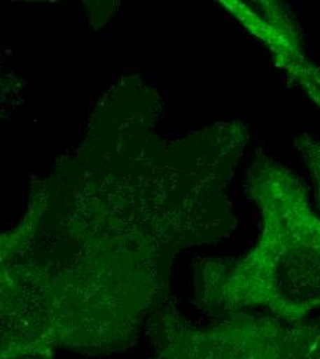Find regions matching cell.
Segmentation results:
<instances>
[{
    "label": "cell",
    "instance_id": "6da1fadb",
    "mask_svg": "<svg viewBox=\"0 0 320 359\" xmlns=\"http://www.w3.org/2000/svg\"><path fill=\"white\" fill-rule=\"evenodd\" d=\"M251 194L264 229L258 245L233 264L210 272L207 304L218 311L263 309L295 323L320 307V217L283 168L260 161Z\"/></svg>",
    "mask_w": 320,
    "mask_h": 359
},
{
    "label": "cell",
    "instance_id": "7a4b0ae2",
    "mask_svg": "<svg viewBox=\"0 0 320 359\" xmlns=\"http://www.w3.org/2000/svg\"><path fill=\"white\" fill-rule=\"evenodd\" d=\"M148 332L156 359H308L320 329L247 314L199 329L166 313Z\"/></svg>",
    "mask_w": 320,
    "mask_h": 359
},
{
    "label": "cell",
    "instance_id": "3957f363",
    "mask_svg": "<svg viewBox=\"0 0 320 359\" xmlns=\"http://www.w3.org/2000/svg\"><path fill=\"white\" fill-rule=\"evenodd\" d=\"M301 149L312 173V177L315 180L320 205V138L305 137L304 140H301Z\"/></svg>",
    "mask_w": 320,
    "mask_h": 359
},
{
    "label": "cell",
    "instance_id": "277c9868",
    "mask_svg": "<svg viewBox=\"0 0 320 359\" xmlns=\"http://www.w3.org/2000/svg\"><path fill=\"white\" fill-rule=\"evenodd\" d=\"M308 359H320V333L319 336L316 337L312 348H311V353H309Z\"/></svg>",
    "mask_w": 320,
    "mask_h": 359
},
{
    "label": "cell",
    "instance_id": "5b68a950",
    "mask_svg": "<svg viewBox=\"0 0 320 359\" xmlns=\"http://www.w3.org/2000/svg\"><path fill=\"white\" fill-rule=\"evenodd\" d=\"M14 359H50L48 357H24V358H14ZM152 359H156L155 357Z\"/></svg>",
    "mask_w": 320,
    "mask_h": 359
}]
</instances>
